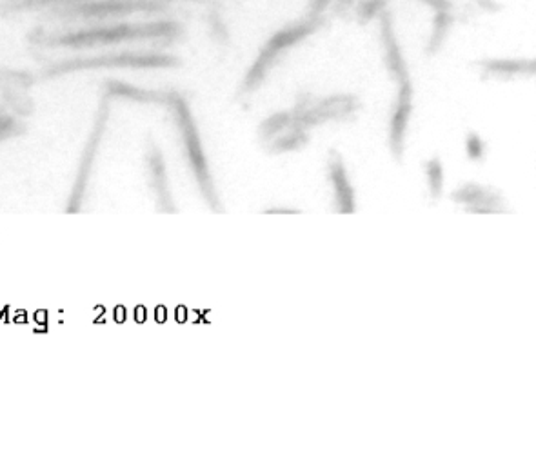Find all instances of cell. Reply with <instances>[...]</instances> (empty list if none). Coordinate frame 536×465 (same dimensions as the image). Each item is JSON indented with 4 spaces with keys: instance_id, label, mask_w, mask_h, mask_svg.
Instances as JSON below:
<instances>
[{
    "instance_id": "cell-11",
    "label": "cell",
    "mask_w": 536,
    "mask_h": 465,
    "mask_svg": "<svg viewBox=\"0 0 536 465\" xmlns=\"http://www.w3.org/2000/svg\"><path fill=\"white\" fill-rule=\"evenodd\" d=\"M422 169H424V177H426L427 198H429L431 204H438L446 195V168H444V162L438 155H433V157L424 160Z\"/></svg>"
},
{
    "instance_id": "cell-8",
    "label": "cell",
    "mask_w": 536,
    "mask_h": 465,
    "mask_svg": "<svg viewBox=\"0 0 536 465\" xmlns=\"http://www.w3.org/2000/svg\"><path fill=\"white\" fill-rule=\"evenodd\" d=\"M380 40H382L384 64H386L389 77L395 80L397 84L411 80V73H409V68H407L404 53H402V48L398 44L395 30H393V22H391V17H389V13H386V11L380 15Z\"/></svg>"
},
{
    "instance_id": "cell-3",
    "label": "cell",
    "mask_w": 536,
    "mask_h": 465,
    "mask_svg": "<svg viewBox=\"0 0 536 465\" xmlns=\"http://www.w3.org/2000/svg\"><path fill=\"white\" fill-rule=\"evenodd\" d=\"M447 198L455 208L464 211L467 215L491 217V215L509 213V200L500 189L489 184H482V182H475V180L462 182L447 195Z\"/></svg>"
},
{
    "instance_id": "cell-10",
    "label": "cell",
    "mask_w": 536,
    "mask_h": 465,
    "mask_svg": "<svg viewBox=\"0 0 536 465\" xmlns=\"http://www.w3.org/2000/svg\"><path fill=\"white\" fill-rule=\"evenodd\" d=\"M309 142H311V131L300 128L295 124L293 128L286 129L284 133H280L275 139L269 140L268 144L262 149L271 157H278V155H288V153L302 151V149L308 148Z\"/></svg>"
},
{
    "instance_id": "cell-14",
    "label": "cell",
    "mask_w": 536,
    "mask_h": 465,
    "mask_svg": "<svg viewBox=\"0 0 536 465\" xmlns=\"http://www.w3.org/2000/svg\"><path fill=\"white\" fill-rule=\"evenodd\" d=\"M464 151L469 162L473 164H484L489 153V144L482 139V135L477 131H467L466 140H464Z\"/></svg>"
},
{
    "instance_id": "cell-1",
    "label": "cell",
    "mask_w": 536,
    "mask_h": 465,
    "mask_svg": "<svg viewBox=\"0 0 536 465\" xmlns=\"http://www.w3.org/2000/svg\"><path fill=\"white\" fill-rule=\"evenodd\" d=\"M169 108L173 109V119L179 129L180 142H182V151L188 160L191 175L199 186L200 195L204 198L206 206L213 213H224V206L220 200L219 189L215 186V180L209 169L208 157L200 140L199 128L197 122L193 119V113L189 109L188 100L184 99L180 93L173 91V97L169 102Z\"/></svg>"
},
{
    "instance_id": "cell-15",
    "label": "cell",
    "mask_w": 536,
    "mask_h": 465,
    "mask_svg": "<svg viewBox=\"0 0 536 465\" xmlns=\"http://www.w3.org/2000/svg\"><path fill=\"white\" fill-rule=\"evenodd\" d=\"M315 99H317V95H313L311 91H298L295 104H293V108L289 109L291 111V117H293L295 122L313 106Z\"/></svg>"
},
{
    "instance_id": "cell-12",
    "label": "cell",
    "mask_w": 536,
    "mask_h": 465,
    "mask_svg": "<svg viewBox=\"0 0 536 465\" xmlns=\"http://www.w3.org/2000/svg\"><path fill=\"white\" fill-rule=\"evenodd\" d=\"M293 126H295V120L291 117L289 109L275 111V113H271L260 122L259 128H257V140H259L260 146L264 148L269 140L275 139L280 133H284L286 129L293 128Z\"/></svg>"
},
{
    "instance_id": "cell-13",
    "label": "cell",
    "mask_w": 536,
    "mask_h": 465,
    "mask_svg": "<svg viewBox=\"0 0 536 465\" xmlns=\"http://www.w3.org/2000/svg\"><path fill=\"white\" fill-rule=\"evenodd\" d=\"M451 24H453V19H451V15H447L446 11H442L440 15H437L435 24H433V31H431V37H429L426 44L427 57H433V55H437L438 51L442 50Z\"/></svg>"
},
{
    "instance_id": "cell-4",
    "label": "cell",
    "mask_w": 536,
    "mask_h": 465,
    "mask_svg": "<svg viewBox=\"0 0 536 465\" xmlns=\"http://www.w3.org/2000/svg\"><path fill=\"white\" fill-rule=\"evenodd\" d=\"M362 108H364V102L355 93H335L328 97H317L313 106L295 124L309 131L318 126H324L328 122L329 124L331 122L348 124L358 119Z\"/></svg>"
},
{
    "instance_id": "cell-6",
    "label": "cell",
    "mask_w": 536,
    "mask_h": 465,
    "mask_svg": "<svg viewBox=\"0 0 536 465\" xmlns=\"http://www.w3.org/2000/svg\"><path fill=\"white\" fill-rule=\"evenodd\" d=\"M326 177L333 191V211L337 215L357 213V189L349 177L344 153L338 148H329L326 157Z\"/></svg>"
},
{
    "instance_id": "cell-2",
    "label": "cell",
    "mask_w": 536,
    "mask_h": 465,
    "mask_svg": "<svg viewBox=\"0 0 536 465\" xmlns=\"http://www.w3.org/2000/svg\"><path fill=\"white\" fill-rule=\"evenodd\" d=\"M324 24H326V19L320 15V17H309L308 20L289 24L286 28L277 31L264 44L257 59L251 64V68H249L246 77L240 84L239 91H237V99L246 100L251 95H255L260 90V86L264 84V80L268 79L269 71L273 70L280 62L282 55L291 48H295L302 40L308 39L309 35L317 33Z\"/></svg>"
},
{
    "instance_id": "cell-5",
    "label": "cell",
    "mask_w": 536,
    "mask_h": 465,
    "mask_svg": "<svg viewBox=\"0 0 536 465\" xmlns=\"http://www.w3.org/2000/svg\"><path fill=\"white\" fill-rule=\"evenodd\" d=\"M415 113V84L413 80L397 84V97L389 113L388 120V149L391 159L402 164L406 159L407 135L409 124Z\"/></svg>"
},
{
    "instance_id": "cell-9",
    "label": "cell",
    "mask_w": 536,
    "mask_h": 465,
    "mask_svg": "<svg viewBox=\"0 0 536 465\" xmlns=\"http://www.w3.org/2000/svg\"><path fill=\"white\" fill-rule=\"evenodd\" d=\"M475 68L484 80H515L535 77L536 64L533 59H480Z\"/></svg>"
},
{
    "instance_id": "cell-7",
    "label": "cell",
    "mask_w": 536,
    "mask_h": 465,
    "mask_svg": "<svg viewBox=\"0 0 536 465\" xmlns=\"http://www.w3.org/2000/svg\"><path fill=\"white\" fill-rule=\"evenodd\" d=\"M146 169H148L149 188L155 197V206L160 213H177V202L173 198L169 184L168 164L164 153L153 137L146 142Z\"/></svg>"
},
{
    "instance_id": "cell-16",
    "label": "cell",
    "mask_w": 536,
    "mask_h": 465,
    "mask_svg": "<svg viewBox=\"0 0 536 465\" xmlns=\"http://www.w3.org/2000/svg\"><path fill=\"white\" fill-rule=\"evenodd\" d=\"M264 215H300L302 213V209L298 208H291V206H280V204H277V206H269V208L264 209L262 211Z\"/></svg>"
}]
</instances>
